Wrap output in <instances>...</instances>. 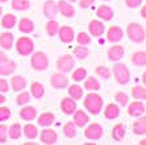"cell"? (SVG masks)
I'll list each match as a JSON object with an SVG mask.
<instances>
[{"mask_svg": "<svg viewBox=\"0 0 146 145\" xmlns=\"http://www.w3.org/2000/svg\"><path fill=\"white\" fill-rule=\"evenodd\" d=\"M84 107L87 111H90V114L92 115H99L100 111L103 110V104L104 100L99 94H96V91H90V94L86 95L84 100Z\"/></svg>", "mask_w": 146, "mask_h": 145, "instance_id": "obj_1", "label": "cell"}, {"mask_svg": "<svg viewBox=\"0 0 146 145\" xmlns=\"http://www.w3.org/2000/svg\"><path fill=\"white\" fill-rule=\"evenodd\" d=\"M126 34L129 37L130 41L136 42V44H141L146 37L145 29L142 28V25H139L137 23H130L126 28Z\"/></svg>", "mask_w": 146, "mask_h": 145, "instance_id": "obj_2", "label": "cell"}, {"mask_svg": "<svg viewBox=\"0 0 146 145\" xmlns=\"http://www.w3.org/2000/svg\"><path fill=\"white\" fill-rule=\"evenodd\" d=\"M31 65L34 70L44 71V70H46L49 66V58L44 51H36V53L32 54Z\"/></svg>", "mask_w": 146, "mask_h": 145, "instance_id": "obj_3", "label": "cell"}, {"mask_svg": "<svg viewBox=\"0 0 146 145\" xmlns=\"http://www.w3.org/2000/svg\"><path fill=\"white\" fill-rule=\"evenodd\" d=\"M16 50L20 55H31L34 50V42L29 37H20L16 41Z\"/></svg>", "mask_w": 146, "mask_h": 145, "instance_id": "obj_4", "label": "cell"}, {"mask_svg": "<svg viewBox=\"0 0 146 145\" xmlns=\"http://www.w3.org/2000/svg\"><path fill=\"white\" fill-rule=\"evenodd\" d=\"M113 75L120 84H126L130 81V71L124 63H116L113 66Z\"/></svg>", "mask_w": 146, "mask_h": 145, "instance_id": "obj_5", "label": "cell"}, {"mask_svg": "<svg viewBox=\"0 0 146 145\" xmlns=\"http://www.w3.org/2000/svg\"><path fill=\"white\" fill-rule=\"evenodd\" d=\"M55 65H57L58 71L66 74V73L72 71V69H74V66H75V58L72 57L71 54H65V55H62V57L58 58Z\"/></svg>", "mask_w": 146, "mask_h": 145, "instance_id": "obj_6", "label": "cell"}, {"mask_svg": "<svg viewBox=\"0 0 146 145\" xmlns=\"http://www.w3.org/2000/svg\"><path fill=\"white\" fill-rule=\"evenodd\" d=\"M103 135H104V129H103V127L99 124V123H92V124H90L84 131L86 138L92 140V141L100 140V138L103 137Z\"/></svg>", "mask_w": 146, "mask_h": 145, "instance_id": "obj_7", "label": "cell"}, {"mask_svg": "<svg viewBox=\"0 0 146 145\" xmlns=\"http://www.w3.org/2000/svg\"><path fill=\"white\" fill-rule=\"evenodd\" d=\"M50 84L54 88H66L68 87V78L63 73H54L50 78Z\"/></svg>", "mask_w": 146, "mask_h": 145, "instance_id": "obj_8", "label": "cell"}, {"mask_svg": "<svg viewBox=\"0 0 146 145\" xmlns=\"http://www.w3.org/2000/svg\"><path fill=\"white\" fill-rule=\"evenodd\" d=\"M58 36H59V40L65 44H70L75 40V32L71 27L65 25V27H59L58 29Z\"/></svg>", "mask_w": 146, "mask_h": 145, "instance_id": "obj_9", "label": "cell"}, {"mask_svg": "<svg viewBox=\"0 0 146 145\" xmlns=\"http://www.w3.org/2000/svg\"><path fill=\"white\" fill-rule=\"evenodd\" d=\"M58 12H61L62 16L67 17V19L75 16L74 5H72L70 1H67V0H59V1H58Z\"/></svg>", "mask_w": 146, "mask_h": 145, "instance_id": "obj_10", "label": "cell"}, {"mask_svg": "<svg viewBox=\"0 0 146 145\" xmlns=\"http://www.w3.org/2000/svg\"><path fill=\"white\" fill-rule=\"evenodd\" d=\"M40 138H41V141L44 142V144L53 145V144L57 142L58 135H57V132H55L54 129H50V128H46V127H45L44 131H41Z\"/></svg>", "mask_w": 146, "mask_h": 145, "instance_id": "obj_11", "label": "cell"}, {"mask_svg": "<svg viewBox=\"0 0 146 145\" xmlns=\"http://www.w3.org/2000/svg\"><path fill=\"white\" fill-rule=\"evenodd\" d=\"M122 37H124V31H122L120 27H117V25L111 27L108 29V32H107V40H108L109 42H112V44L119 42Z\"/></svg>", "mask_w": 146, "mask_h": 145, "instance_id": "obj_12", "label": "cell"}, {"mask_svg": "<svg viewBox=\"0 0 146 145\" xmlns=\"http://www.w3.org/2000/svg\"><path fill=\"white\" fill-rule=\"evenodd\" d=\"M104 29H106L104 23L100 20H92V21H90V24H88V32L94 37H100V36L104 33Z\"/></svg>", "mask_w": 146, "mask_h": 145, "instance_id": "obj_13", "label": "cell"}, {"mask_svg": "<svg viewBox=\"0 0 146 145\" xmlns=\"http://www.w3.org/2000/svg\"><path fill=\"white\" fill-rule=\"evenodd\" d=\"M124 53H125L124 46H121V45H113L112 47L108 49L107 55H108V59H111V61H113V62H117L124 57Z\"/></svg>", "mask_w": 146, "mask_h": 145, "instance_id": "obj_14", "label": "cell"}, {"mask_svg": "<svg viewBox=\"0 0 146 145\" xmlns=\"http://www.w3.org/2000/svg\"><path fill=\"white\" fill-rule=\"evenodd\" d=\"M72 115H74V122L72 123H74L76 127L83 128V127H86V125L88 124L90 118L83 110H75V112Z\"/></svg>", "mask_w": 146, "mask_h": 145, "instance_id": "obj_15", "label": "cell"}, {"mask_svg": "<svg viewBox=\"0 0 146 145\" xmlns=\"http://www.w3.org/2000/svg\"><path fill=\"white\" fill-rule=\"evenodd\" d=\"M58 13V3L54 0H46L44 3V15L48 19H54Z\"/></svg>", "mask_w": 146, "mask_h": 145, "instance_id": "obj_16", "label": "cell"}, {"mask_svg": "<svg viewBox=\"0 0 146 145\" xmlns=\"http://www.w3.org/2000/svg\"><path fill=\"white\" fill-rule=\"evenodd\" d=\"M143 112H145V104L139 100L132 102L129 104V107H128V114H129L132 118H139Z\"/></svg>", "mask_w": 146, "mask_h": 145, "instance_id": "obj_17", "label": "cell"}, {"mask_svg": "<svg viewBox=\"0 0 146 145\" xmlns=\"http://www.w3.org/2000/svg\"><path fill=\"white\" fill-rule=\"evenodd\" d=\"M61 110L63 111L65 115H72L76 110V102L72 98L67 96V98H63L61 102Z\"/></svg>", "mask_w": 146, "mask_h": 145, "instance_id": "obj_18", "label": "cell"}, {"mask_svg": "<svg viewBox=\"0 0 146 145\" xmlns=\"http://www.w3.org/2000/svg\"><path fill=\"white\" fill-rule=\"evenodd\" d=\"M11 87L16 92L23 91L27 87V79L24 77H21V75H13L11 78Z\"/></svg>", "mask_w": 146, "mask_h": 145, "instance_id": "obj_19", "label": "cell"}, {"mask_svg": "<svg viewBox=\"0 0 146 145\" xmlns=\"http://www.w3.org/2000/svg\"><path fill=\"white\" fill-rule=\"evenodd\" d=\"M15 42V36L9 32H3L0 34V46L3 47L4 50H9L12 49Z\"/></svg>", "mask_w": 146, "mask_h": 145, "instance_id": "obj_20", "label": "cell"}, {"mask_svg": "<svg viewBox=\"0 0 146 145\" xmlns=\"http://www.w3.org/2000/svg\"><path fill=\"white\" fill-rule=\"evenodd\" d=\"M20 118L25 122H32L37 118V110L33 106H25L20 111Z\"/></svg>", "mask_w": 146, "mask_h": 145, "instance_id": "obj_21", "label": "cell"}, {"mask_svg": "<svg viewBox=\"0 0 146 145\" xmlns=\"http://www.w3.org/2000/svg\"><path fill=\"white\" fill-rule=\"evenodd\" d=\"M96 16L100 20L109 21V20H112V17H113V9L109 5H100L98 8V11H96Z\"/></svg>", "mask_w": 146, "mask_h": 145, "instance_id": "obj_22", "label": "cell"}, {"mask_svg": "<svg viewBox=\"0 0 146 145\" xmlns=\"http://www.w3.org/2000/svg\"><path fill=\"white\" fill-rule=\"evenodd\" d=\"M119 115H120V107L117 104L109 103V104L106 106V108H104V116H106V119L113 120V119L119 118Z\"/></svg>", "mask_w": 146, "mask_h": 145, "instance_id": "obj_23", "label": "cell"}, {"mask_svg": "<svg viewBox=\"0 0 146 145\" xmlns=\"http://www.w3.org/2000/svg\"><path fill=\"white\" fill-rule=\"evenodd\" d=\"M16 70V62L15 61H5L3 63H0V77H7V75H12Z\"/></svg>", "mask_w": 146, "mask_h": 145, "instance_id": "obj_24", "label": "cell"}, {"mask_svg": "<svg viewBox=\"0 0 146 145\" xmlns=\"http://www.w3.org/2000/svg\"><path fill=\"white\" fill-rule=\"evenodd\" d=\"M55 120V115L53 112H44L37 118V123L41 127H50Z\"/></svg>", "mask_w": 146, "mask_h": 145, "instance_id": "obj_25", "label": "cell"}, {"mask_svg": "<svg viewBox=\"0 0 146 145\" xmlns=\"http://www.w3.org/2000/svg\"><path fill=\"white\" fill-rule=\"evenodd\" d=\"M34 23L31 20V19H28V17H24V19H21L20 23H19V31L21 33H32L34 31Z\"/></svg>", "mask_w": 146, "mask_h": 145, "instance_id": "obj_26", "label": "cell"}, {"mask_svg": "<svg viewBox=\"0 0 146 145\" xmlns=\"http://www.w3.org/2000/svg\"><path fill=\"white\" fill-rule=\"evenodd\" d=\"M132 128L136 135H145L146 133V116L137 119L136 122L133 123Z\"/></svg>", "mask_w": 146, "mask_h": 145, "instance_id": "obj_27", "label": "cell"}, {"mask_svg": "<svg viewBox=\"0 0 146 145\" xmlns=\"http://www.w3.org/2000/svg\"><path fill=\"white\" fill-rule=\"evenodd\" d=\"M125 132H126L125 125L119 123V124H116L112 129V138L115 141H121L122 138L125 137Z\"/></svg>", "mask_w": 146, "mask_h": 145, "instance_id": "obj_28", "label": "cell"}, {"mask_svg": "<svg viewBox=\"0 0 146 145\" xmlns=\"http://www.w3.org/2000/svg\"><path fill=\"white\" fill-rule=\"evenodd\" d=\"M17 23V19L13 13H7L4 15L3 19H1V27L4 29H12V28L16 25Z\"/></svg>", "mask_w": 146, "mask_h": 145, "instance_id": "obj_29", "label": "cell"}, {"mask_svg": "<svg viewBox=\"0 0 146 145\" xmlns=\"http://www.w3.org/2000/svg\"><path fill=\"white\" fill-rule=\"evenodd\" d=\"M68 96L70 98H72L74 100H79V99L83 98V87H80L79 84H72V86H70L68 87Z\"/></svg>", "mask_w": 146, "mask_h": 145, "instance_id": "obj_30", "label": "cell"}, {"mask_svg": "<svg viewBox=\"0 0 146 145\" xmlns=\"http://www.w3.org/2000/svg\"><path fill=\"white\" fill-rule=\"evenodd\" d=\"M31 94L33 95L36 99H40L45 95V87L40 82H33L31 84Z\"/></svg>", "mask_w": 146, "mask_h": 145, "instance_id": "obj_31", "label": "cell"}, {"mask_svg": "<svg viewBox=\"0 0 146 145\" xmlns=\"http://www.w3.org/2000/svg\"><path fill=\"white\" fill-rule=\"evenodd\" d=\"M84 88L87 91H99L100 90V83L98 79H95L94 77H86L84 79Z\"/></svg>", "mask_w": 146, "mask_h": 145, "instance_id": "obj_32", "label": "cell"}, {"mask_svg": "<svg viewBox=\"0 0 146 145\" xmlns=\"http://www.w3.org/2000/svg\"><path fill=\"white\" fill-rule=\"evenodd\" d=\"M21 133H23V127L20 125V123H13V124L9 127V129H8V136H9V138H12V140L20 138Z\"/></svg>", "mask_w": 146, "mask_h": 145, "instance_id": "obj_33", "label": "cell"}, {"mask_svg": "<svg viewBox=\"0 0 146 145\" xmlns=\"http://www.w3.org/2000/svg\"><path fill=\"white\" fill-rule=\"evenodd\" d=\"M11 7L13 8L15 11H28L31 8V1L29 0H12L11 3Z\"/></svg>", "mask_w": 146, "mask_h": 145, "instance_id": "obj_34", "label": "cell"}, {"mask_svg": "<svg viewBox=\"0 0 146 145\" xmlns=\"http://www.w3.org/2000/svg\"><path fill=\"white\" fill-rule=\"evenodd\" d=\"M23 132H24L25 137H27L28 140H34V138L38 136V129L34 124H27L24 128H23Z\"/></svg>", "mask_w": 146, "mask_h": 145, "instance_id": "obj_35", "label": "cell"}, {"mask_svg": "<svg viewBox=\"0 0 146 145\" xmlns=\"http://www.w3.org/2000/svg\"><path fill=\"white\" fill-rule=\"evenodd\" d=\"M132 63L136 66H145L146 65V51H136L132 55Z\"/></svg>", "mask_w": 146, "mask_h": 145, "instance_id": "obj_36", "label": "cell"}, {"mask_svg": "<svg viewBox=\"0 0 146 145\" xmlns=\"http://www.w3.org/2000/svg\"><path fill=\"white\" fill-rule=\"evenodd\" d=\"M90 55V50L88 47H86L84 45H78L74 49V57L78 59H86Z\"/></svg>", "mask_w": 146, "mask_h": 145, "instance_id": "obj_37", "label": "cell"}, {"mask_svg": "<svg viewBox=\"0 0 146 145\" xmlns=\"http://www.w3.org/2000/svg\"><path fill=\"white\" fill-rule=\"evenodd\" d=\"M58 29H59L58 21L53 20V19H49V21L46 23V33H48L50 37H53V36L58 34Z\"/></svg>", "mask_w": 146, "mask_h": 145, "instance_id": "obj_38", "label": "cell"}, {"mask_svg": "<svg viewBox=\"0 0 146 145\" xmlns=\"http://www.w3.org/2000/svg\"><path fill=\"white\" fill-rule=\"evenodd\" d=\"M63 132H65V136L68 138H72L76 136V125L72 122H67L63 125Z\"/></svg>", "mask_w": 146, "mask_h": 145, "instance_id": "obj_39", "label": "cell"}, {"mask_svg": "<svg viewBox=\"0 0 146 145\" xmlns=\"http://www.w3.org/2000/svg\"><path fill=\"white\" fill-rule=\"evenodd\" d=\"M132 96L137 100H145L146 99V90L142 86H134L132 88Z\"/></svg>", "mask_w": 146, "mask_h": 145, "instance_id": "obj_40", "label": "cell"}, {"mask_svg": "<svg viewBox=\"0 0 146 145\" xmlns=\"http://www.w3.org/2000/svg\"><path fill=\"white\" fill-rule=\"evenodd\" d=\"M76 42H78L79 45H84V46H87V45L91 44V37H90L88 33H86V32H79L78 36H76Z\"/></svg>", "mask_w": 146, "mask_h": 145, "instance_id": "obj_41", "label": "cell"}, {"mask_svg": "<svg viewBox=\"0 0 146 145\" xmlns=\"http://www.w3.org/2000/svg\"><path fill=\"white\" fill-rule=\"evenodd\" d=\"M86 77H87V70L84 67H79L72 73V81L75 82H82L83 79H86Z\"/></svg>", "mask_w": 146, "mask_h": 145, "instance_id": "obj_42", "label": "cell"}, {"mask_svg": "<svg viewBox=\"0 0 146 145\" xmlns=\"http://www.w3.org/2000/svg\"><path fill=\"white\" fill-rule=\"evenodd\" d=\"M29 100H31V95H29V92H28V91L20 92V94L17 95V98H16V103L19 106L28 104V102H29Z\"/></svg>", "mask_w": 146, "mask_h": 145, "instance_id": "obj_43", "label": "cell"}, {"mask_svg": "<svg viewBox=\"0 0 146 145\" xmlns=\"http://www.w3.org/2000/svg\"><path fill=\"white\" fill-rule=\"evenodd\" d=\"M96 74L100 78H103V79H109L111 75H112V73H111V70H109L107 66H98V67H96Z\"/></svg>", "mask_w": 146, "mask_h": 145, "instance_id": "obj_44", "label": "cell"}, {"mask_svg": "<svg viewBox=\"0 0 146 145\" xmlns=\"http://www.w3.org/2000/svg\"><path fill=\"white\" fill-rule=\"evenodd\" d=\"M115 100L117 102L120 106H126L128 104V95H126L125 92L119 91L115 95Z\"/></svg>", "mask_w": 146, "mask_h": 145, "instance_id": "obj_45", "label": "cell"}, {"mask_svg": "<svg viewBox=\"0 0 146 145\" xmlns=\"http://www.w3.org/2000/svg\"><path fill=\"white\" fill-rule=\"evenodd\" d=\"M8 140V127L5 124H0V144H5Z\"/></svg>", "mask_w": 146, "mask_h": 145, "instance_id": "obj_46", "label": "cell"}, {"mask_svg": "<svg viewBox=\"0 0 146 145\" xmlns=\"http://www.w3.org/2000/svg\"><path fill=\"white\" fill-rule=\"evenodd\" d=\"M11 110L8 107H0V122H7L11 118Z\"/></svg>", "mask_w": 146, "mask_h": 145, "instance_id": "obj_47", "label": "cell"}, {"mask_svg": "<svg viewBox=\"0 0 146 145\" xmlns=\"http://www.w3.org/2000/svg\"><path fill=\"white\" fill-rule=\"evenodd\" d=\"M8 91H9V83L5 79L0 78V92L4 94V92H8Z\"/></svg>", "mask_w": 146, "mask_h": 145, "instance_id": "obj_48", "label": "cell"}, {"mask_svg": "<svg viewBox=\"0 0 146 145\" xmlns=\"http://www.w3.org/2000/svg\"><path fill=\"white\" fill-rule=\"evenodd\" d=\"M125 4L129 8H137L142 4V0H125Z\"/></svg>", "mask_w": 146, "mask_h": 145, "instance_id": "obj_49", "label": "cell"}, {"mask_svg": "<svg viewBox=\"0 0 146 145\" xmlns=\"http://www.w3.org/2000/svg\"><path fill=\"white\" fill-rule=\"evenodd\" d=\"M94 3H95V0H79V7L86 9V8L91 7Z\"/></svg>", "mask_w": 146, "mask_h": 145, "instance_id": "obj_50", "label": "cell"}, {"mask_svg": "<svg viewBox=\"0 0 146 145\" xmlns=\"http://www.w3.org/2000/svg\"><path fill=\"white\" fill-rule=\"evenodd\" d=\"M8 61V55L7 53H4L3 50H0V63H3V62Z\"/></svg>", "mask_w": 146, "mask_h": 145, "instance_id": "obj_51", "label": "cell"}, {"mask_svg": "<svg viewBox=\"0 0 146 145\" xmlns=\"http://www.w3.org/2000/svg\"><path fill=\"white\" fill-rule=\"evenodd\" d=\"M141 16H142L143 19H146V5H143L142 9H141Z\"/></svg>", "mask_w": 146, "mask_h": 145, "instance_id": "obj_52", "label": "cell"}, {"mask_svg": "<svg viewBox=\"0 0 146 145\" xmlns=\"http://www.w3.org/2000/svg\"><path fill=\"white\" fill-rule=\"evenodd\" d=\"M5 100H7V99H5V96H4V95L1 94V92H0V104L5 103Z\"/></svg>", "mask_w": 146, "mask_h": 145, "instance_id": "obj_53", "label": "cell"}, {"mask_svg": "<svg viewBox=\"0 0 146 145\" xmlns=\"http://www.w3.org/2000/svg\"><path fill=\"white\" fill-rule=\"evenodd\" d=\"M142 82H143V84H145V86H146V71H145V73H143V74H142Z\"/></svg>", "mask_w": 146, "mask_h": 145, "instance_id": "obj_54", "label": "cell"}, {"mask_svg": "<svg viewBox=\"0 0 146 145\" xmlns=\"http://www.w3.org/2000/svg\"><path fill=\"white\" fill-rule=\"evenodd\" d=\"M139 145H146V140H141V141H139Z\"/></svg>", "mask_w": 146, "mask_h": 145, "instance_id": "obj_55", "label": "cell"}, {"mask_svg": "<svg viewBox=\"0 0 146 145\" xmlns=\"http://www.w3.org/2000/svg\"><path fill=\"white\" fill-rule=\"evenodd\" d=\"M1 13H3V7L0 5V16H1Z\"/></svg>", "mask_w": 146, "mask_h": 145, "instance_id": "obj_56", "label": "cell"}, {"mask_svg": "<svg viewBox=\"0 0 146 145\" xmlns=\"http://www.w3.org/2000/svg\"><path fill=\"white\" fill-rule=\"evenodd\" d=\"M67 1H70V3H75V1H78V0H67Z\"/></svg>", "mask_w": 146, "mask_h": 145, "instance_id": "obj_57", "label": "cell"}, {"mask_svg": "<svg viewBox=\"0 0 146 145\" xmlns=\"http://www.w3.org/2000/svg\"><path fill=\"white\" fill-rule=\"evenodd\" d=\"M8 0H0V3H7Z\"/></svg>", "mask_w": 146, "mask_h": 145, "instance_id": "obj_58", "label": "cell"}, {"mask_svg": "<svg viewBox=\"0 0 146 145\" xmlns=\"http://www.w3.org/2000/svg\"><path fill=\"white\" fill-rule=\"evenodd\" d=\"M104 1H111V0H104Z\"/></svg>", "mask_w": 146, "mask_h": 145, "instance_id": "obj_59", "label": "cell"}]
</instances>
